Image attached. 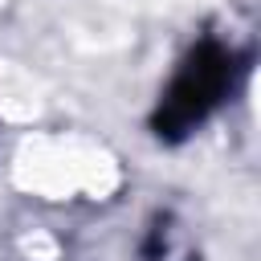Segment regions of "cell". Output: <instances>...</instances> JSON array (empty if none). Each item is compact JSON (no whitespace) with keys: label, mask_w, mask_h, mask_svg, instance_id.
<instances>
[{"label":"cell","mask_w":261,"mask_h":261,"mask_svg":"<svg viewBox=\"0 0 261 261\" xmlns=\"http://www.w3.org/2000/svg\"><path fill=\"white\" fill-rule=\"evenodd\" d=\"M228 73H232L228 53H224L220 45L204 41V45L184 61V69L175 73L171 90L163 94V106H159V114H155L159 135L175 139V135H184L188 126H196V122L220 102V94L228 90Z\"/></svg>","instance_id":"1"}]
</instances>
